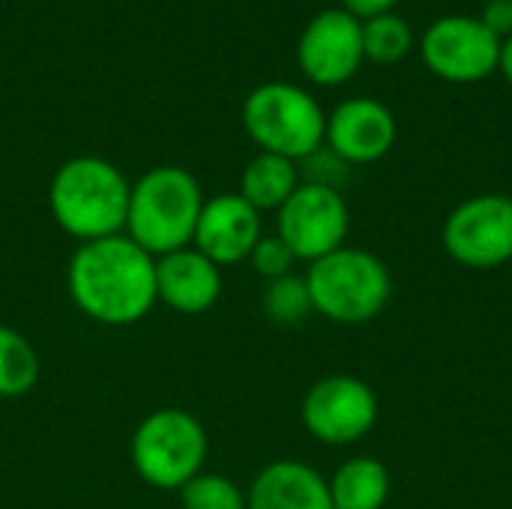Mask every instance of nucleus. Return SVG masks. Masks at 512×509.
<instances>
[{"label": "nucleus", "mask_w": 512, "mask_h": 509, "mask_svg": "<svg viewBox=\"0 0 512 509\" xmlns=\"http://www.w3.org/2000/svg\"><path fill=\"white\" fill-rule=\"evenodd\" d=\"M66 288L81 315L105 327H132L156 300V258L126 234L81 243L69 258Z\"/></svg>", "instance_id": "f257e3e1"}, {"label": "nucleus", "mask_w": 512, "mask_h": 509, "mask_svg": "<svg viewBox=\"0 0 512 509\" xmlns=\"http://www.w3.org/2000/svg\"><path fill=\"white\" fill-rule=\"evenodd\" d=\"M132 183L102 156H75L63 162L48 186V207L60 231L81 243L117 237L126 231Z\"/></svg>", "instance_id": "f03ea898"}, {"label": "nucleus", "mask_w": 512, "mask_h": 509, "mask_svg": "<svg viewBox=\"0 0 512 509\" xmlns=\"http://www.w3.org/2000/svg\"><path fill=\"white\" fill-rule=\"evenodd\" d=\"M204 195L192 171L180 165H159L138 177L129 189L126 237L153 258L192 246Z\"/></svg>", "instance_id": "7ed1b4c3"}, {"label": "nucleus", "mask_w": 512, "mask_h": 509, "mask_svg": "<svg viewBox=\"0 0 512 509\" xmlns=\"http://www.w3.org/2000/svg\"><path fill=\"white\" fill-rule=\"evenodd\" d=\"M306 285L312 294V309L336 324H369L375 321L390 297H393V276L387 264L354 246H342L306 270Z\"/></svg>", "instance_id": "20e7f679"}, {"label": "nucleus", "mask_w": 512, "mask_h": 509, "mask_svg": "<svg viewBox=\"0 0 512 509\" xmlns=\"http://www.w3.org/2000/svg\"><path fill=\"white\" fill-rule=\"evenodd\" d=\"M243 126L264 153L294 162L321 150L327 135V117L318 99L291 81L258 84L243 102Z\"/></svg>", "instance_id": "39448f33"}, {"label": "nucleus", "mask_w": 512, "mask_h": 509, "mask_svg": "<svg viewBox=\"0 0 512 509\" xmlns=\"http://www.w3.org/2000/svg\"><path fill=\"white\" fill-rule=\"evenodd\" d=\"M207 447V432L198 417L183 408H159L132 432L129 459L150 489L180 492L204 471Z\"/></svg>", "instance_id": "423d86ee"}, {"label": "nucleus", "mask_w": 512, "mask_h": 509, "mask_svg": "<svg viewBox=\"0 0 512 509\" xmlns=\"http://www.w3.org/2000/svg\"><path fill=\"white\" fill-rule=\"evenodd\" d=\"M351 213L339 189L300 183L297 192L276 210V234L297 261H318L345 246Z\"/></svg>", "instance_id": "0eeeda50"}, {"label": "nucleus", "mask_w": 512, "mask_h": 509, "mask_svg": "<svg viewBox=\"0 0 512 509\" xmlns=\"http://www.w3.org/2000/svg\"><path fill=\"white\" fill-rule=\"evenodd\" d=\"M300 420L315 441L330 447H348L375 429L378 396L363 378L330 375L306 390Z\"/></svg>", "instance_id": "6e6552de"}, {"label": "nucleus", "mask_w": 512, "mask_h": 509, "mask_svg": "<svg viewBox=\"0 0 512 509\" xmlns=\"http://www.w3.org/2000/svg\"><path fill=\"white\" fill-rule=\"evenodd\" d=\"M447 255L471 270H495L512 261V198L486 192L462 201L444 222Z\"/></svg>", "instance_id": "1a4fd4ad"}, {"label": "nucleus", "mask_w": 512, "mask_h": 509, "mask_svg": "<svg viewBox=\"0 0 512 509\" xmlns=\"http://www.w3.org/2000/svg\"><path fill=\"white\" fill-rule=\"evenodd\" d=\"M501 39L471 15H444L423 33V57L447 81H480L498 69Z\"/></svg>", "instance_id": "9d476101"}, {"label": "nucleus", "mask_w": 512, "mask_h": 509, "mask_svg": "<svg viewBox=\"0 0 512 509\" xmlns=\"http://www.w3.org/2000/svg\"><path fill=\"white\" fill-rule=\"evenodd\" d=\"M363 21L345 6L309 18L297 42V60L315 84H342L363 63Z\"/></svg>", "instance_id": "9b49d317"}, {"label": "nucleus", "mask_w": 512, "mask_h": 509, "mask_svg": "<svg viewBox=\"0 0 512 509\" xmlns=\"http://www.w3.org/2000/svg\"><path fill=\"white\" fill-rule=\"evenodd\" d=\"M393 111L372 96H354L333 108L327 117V147L348 165H369L384 159L396 144Z\"/></svg>", "instance_id": "f8f14e48"}, {"label": "nucleus", "mask_w": 512, "mask_h": 509, "mask_svg": "<svg viewBox=\"0 0 512 509\" xmlns=\"http://www.w3.org/2000/svg\"><path fill=\"white\" fill-rule=\"evenodd\" d=\"M261 237V213L246 198H240V192H225L204 201L192 246L222 270L249 261Z\"/></svg>", "instance_id": "ddd939ff"}, {"label": "nucleus", "mask_w": 512, "mask_h": 509, "mask_svg": "<svg viewBox=\"0 0 512 509\" xmlns=\"http://www.w3.org/2000/svg\"><path fill=\"white\" fill-rule=\"evenodd\" d=\"M222 294V270L195 246L156 258V300L180 315H204Z\"/></svg>", "instance_id": "4468645a"}, {"label": "nucleus", "mask_w": 512, "mask_h": 509, "mask_svg": "<svg viewBox=\"0 0 512 509\" xmlns=\"http://www.w3.org/2000/svg\"><path fill=\"white\" fill-rule=\"evenodd\" d=\"M246 509H333V498L315 468L297 459H279L252 480Z\"/></svg>", "instance_id": "2eb2a0df"}, {"label": "nucleus", "mask_w": 512, "mask_h": 509, "mask_svg": "<svg viewBox=\"0 0 512 509\" xmlns=\"http://www.w3.org/2000/svg\"><path fill=\"white\" fill-rule=\"evenodd\" d=\"M327 486L333 509H384L393 480L384 462L372 456H357L339 465Z\"/></svg>", "instance_id": "dca6fc26"}, {"label": "nucleus", "mask_w": 512, "mask_h": 509, "mask_svg": "<svg viewBox=\"0 0 512 509\" xmlns=\"http://www.w3.org/2000/svg\"><path fill=\"white\" fill-rule=\"evenodd\" d=\"M300 186V168L294 159L276 153H258L246 162L240 174V198H246L258 213L279 210Z\"/></svg>", "instance_id": "f3484780"}, {"label": "nucleus", "mask_w": 512, "mask_h": 509, "mask_svg": "<svg viewBox=\"0 0 512 509\" xmlns=\"http://www.w3.org/2000/svg\"><path fill=\"white\" fill-rule=\"evenodd\" d=\"M39 381V354L30 339L0 324V399H21Z\"/></svg>", "instance_id": "a211bd4d"}, {"label": "nucleus", "mask_w": 512, "mask_h": 509, "mask_svg": "<svg viewBox=\"0 0 512 509\" xmlns=\"http://www.w3.org/2000/svg\"><path fill=\"white\" fill-rule=\"evenodd\" d=\"M261 306H264V315L273 324H282V327L303 324L315 312L312 309V294H309L306 276H294V273L267 282L264 297H261Z\"/></svg>", "instance_id": "6ab92c4d"}, {"label": "nucleus", "mask_w": 512, "mask_h": 509, "mask_svg": "<svg viewBox=\"0 0 512 509\" xmlns=\"http://www.w3.org/2000/svg\"><path fill=\"white\" fill-rule=\"evenodd\" d=\"M414 30L402 15L384 12L363 21V54L375 63H396L408 54Z\"/></svg>", "instance_id": "aec40b11"}, {"label": "nucleus", "mask_w": 512, "mask_h": 509, "mask_svg": "<svg viewBox=\"0 0 512 509\" xmlns=\"http://www.w3.org/2000/svg\"><path fill=\"white\" fill-rule=\"evenodd\" d=\"M183 509H246V492L225 474H198L180 489Z\"/></svg>", "instance_id": "412c9836"}, {"label": "nucleus", "mask_w": 512, "mask_h": 509, "mask_svg": "<svg viewBox=\"0 0 512 509\" xmlns=\"http://www.w3.org/2000/svg\"><path fill=\"white\" fill-rule=\"evenodd\" d=\"M249 264H252V270H255L258 276H264L267 282H273V279L288 276L291 267L297 264V258H294V252L285 246V240H282L279 234H264V237L255 243V249H252V255H249Z\"/></svg>", "instance_id": "4be33fe9"}, {"label": "nucleus", "mask_w": 512, "mask_h": 509, "mask_svg": "<svg viewBox=\"0 0 512 509\" xmlns=\"http://www.w3.org/2000/svg\"><path fill=\"white\" fill-rule=\"evenodd\" d=\"M480 21L498 36V39H504V36H510L512 33V0H489L486 6H483V15H480Z\"/></svg>", "instance_id": "5701e85b"}, {"label": "nucleus", "mask_w": 512, "mask_h": 509, "mask_svg": "<svg viewBox=\"0 0 512 509\" xmlns=\"http://www.w3.org/2000/svg\"><path fill=\"white\" fill-rule=\"evenodd\" d=\"M396 3H399V0H345V9H348L351 15H357L360 21H366V18L393 12Z\"/></svg>", "instance_id": "b1692460"}, {"label": "nucleus", "mask_w": 512, "mask_h": 509, "mask_svg": "<svg viewBox=\"0 0 512 509\" xmlns=\"http://www.w3.org/2000/svg\"><path fill=\"white\" fill-rule=\"evenodd\" d=\"M498 69L504 72V78L512 84V33L501 39V54H498Z\"/></svg>", "instance_id": "393cba45"}]
</instances>
